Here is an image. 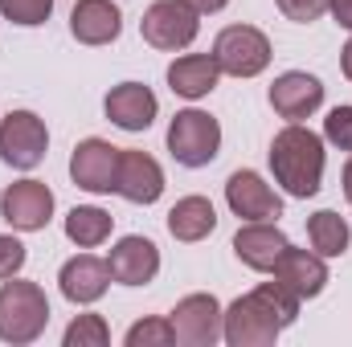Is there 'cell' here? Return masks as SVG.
<instances>
[{"mask_svg":"<svg viewBox=\"0 0 352 347\" xmlns=\"http://www.w3.org/2000/svg\"><path fill=\"white\" fill-rule=\"evenodd\" d=\"M213 62L230 78H254L270 66V41L254 25H230L213 41Z\"/></svg>","mask_w":352,"mask_h":347,"instance_id":"4","label":"cell"},{"mask_svg":"<svg viewBox=\"0 0 352 347\" xmlns=\"http://www.w3.org/2000/svg\"><path fill=\"white\" fill-rule=\"evenodd\" d=\"M217 147H221V127H217L213 115H205V110H180L168 123V152H173L176 164L205 168V164L217 160Z\"/></svg>","mask_w":352,"mask_h":347,"instance_id":"5","label":"cell"},{"mask_svg":"<svg viewBox=\"0 0 352 347\" xmlns=\"http://www.w3.org/2000/svg\"><path fill=\"white\" fill-rule=\"evenodd\" d=\"M320 102H324L320 78H311V74H303V70H291V74L274 78V86H270V106H274V115H283V119H291V123L316 115Z\"/></svg>","mask_w":352,"mask_h":347,"instance_id":"14","label":"cell"},{"mask_svg":"<svg viewBox=\"0 0 352 347\" xmlns=\"http://www.w3.org/2000/svg\"><path fill=\"white\" fill-rule=\"evenodd\" d=\"M25 246L16 241V237H8V233H0V282L4 278H16L21 274V265H25Z\"/></svg>","mask_w":352,"mask_h":347,"instance_id":"28","label":"cell"},{"mask_svg":"<svg viewBox=\"0 0 352 347\" xmlns=\"http://www.w3.org/2000/svg\"><path fill=\"white\" fill-rule=\"evenodd\" d=\"M299 294H291L283 282H263L258 290L242 294L226 311V331L221 339L230 347H270L283 327L299 319Z\"/></svg>","mask_w":352,"mask_h":347,"instance_id":"1","label":"cell"},{"mask_svg":"<svg viewBox=\"0 0 352 347\" xmlns=\"http://www.w3.org/2000/svg\"><path fill=\"white\" fill-rule=\"evenodd\" d=\"M184 4H192L197 12H221V8H226L230 0H184Z\"/></svg>","mask_w":352,"mask_h":347,"instance_id":"31","label":"cell"},{"mask_svg":"<svg viewBox=\"0 0 352 347\" xmlns=\"http://www.w3.org/2000/svg\"><path fill=\"white\" fill-rule=\"evenodd\" d=\"M50 323V298L37 282H4L0 286V339L33 344Z\"/></svg>","mask_w":352,"mask_h":347,"instance_id":"3","label":"cell"},{"mask_svg":"<svg viewBox=\"0 0 352 347\" xmlns=\"http://www.w3.org/2000/svg\"><path fill=\"white\" fill-rule=\"evenodd\" d=\"M168 323L176 331V344L213 347L221 339V331H226V311H221V302L213 294H188V298H180L173 307Z\"/></svg>","mask_w":352,"mask_h":347,"instance_id":"8","label":"cell"},{"mask_svg":"<svg viewBox=\"0 0 352 347\" xmlns=\"http://www.w3.org/2000/svg\"><path fill=\"white\" fill-rule=\"evenodd\" d=\"M226 204L234 208V217H242V221H274V217H283V200H278V192L266 184L258 172H234L226 180Z\"/></svg>","mask_w":352,"mask_h":347,"instance_id":"10","label":"cell"},{"mask_svg":"<svg viewBox=\"0 0 352 347\" xmlns=\"http://www.w3.org/2000/svg\"><path fill=\"white\" fill-rule=\"evenodd\" d=\"M328 4H332V0H278L283 16H287V21H299V25H307V21H316V16H324V12H328Z\"/></svg>","mask_w":352,"mask_h":347,"instance_id":"29","label":"cell"},{"mask_svg":"<svg viewBox=\"0 0 352 347\" xmlns=\"http://www.w3.org/2000/svg\"><path fill=\"white\" fill-rule=\"evenodd\" d=\"M111 213L107 208H94V204H78V208H70V217H66V237L78 246V250H94V246H102L107 237H111Z\"/></svg>","mask_w":352,"mask_h":347,"instance_id":"23","label":"cell"},{"mask_svg":"<svg viewBox=\"0 0 352 347\" xmlns=\"http://www.w3.org/2000/svg\"><path fill=\"white\" fill-rule=\"evenodd\" d=\"M50 12H54V0H0V16L12 25H25V29L45 25Z\"/></svg>","mask_w":352,"mask_h":347,"instance_id":"25","label":"cell"},{"mask_svg":"<svg viewBox=\"0 0 352 347\" xmlns=\"http://www.w3.org/2000/svg\"><path fill=\"white\" fill-rule=\"evenodd\" d=\"M115 172H119V147L107 139H82L70 156V176L87 192H115Z\"/></svg>","mask_w":352,"mask_h":347,"instance_id":"12","label":"cell"},{"mask_svg":"<svg viewBox=\"0 0 352 347\" xmlns=\"http://www.w3.org/2000/svg\"><path fill=\"white\" fill-rule=\"evenodd\" d=\"M328 8H332L336 25H344V29H352V0H332Z\"/></svg>","mask_w":352,"mask_h":347,"instance_id":"30","label":"cell"},{"mask_svg":"<svg viewBox=\"0 0 352 347\" xmlns=\"http://www.w3.org/2000/svg\"><path fill=\"white\" fill-rule=\"evenodd\" d=\"M270 274H274V282H283L299 298H316L328 286V265H324V258L320 254H307V250H295V246H287L278 254Z\"/></svg>","mask_w":352,"mask_h":347,"instance_id":"13","label":"cell"},{"mask_svg":"<svg viewBox=\"0 0 352 347\" xmlns=\"http://www.w3.org/2000/svg\"><path fill=\"white\" fill-rule=\"evenodd\" d=\"M102 110L123 131H148L152 119H156V94L144 86V82H123V86H115L107 94Z\"/></svg>","mask_w":352,"mask_h":347,"instance_id":"16","label":"cell"},{"mask_svg":"<svg viewBox=\"0 0 352 347\" xmlns=\"http://www.w3.org/2000/svg\"><path fill=\"white\" fill-rule=\"evenodd\" d=\"M217 78H221V70H217L213 53H184V58H176L173 66H168V86L180 98H205V94H213Z\"/></svg>","mask_w":352,"mask_h":347,"instance_id":"20","label":"cell"},{"mask_svg":"<svg viewBox=\"0 0 352 347\" xmlns=\"http://www.w3.org/2000/svg\"><path fill=\"white\" fill-rule=\"evenodd\" d=\"M344 196H349V204H352V160L344 164Z\"/></svg>","mask_w":352,"mask_h":347,"instance_id":"33","label":"cell"},{"mask_svg":"<svg viewBox=\"0 0 352 347\" xmlns=\"http://www.w3.org/2000/svg\"><path fill=\"white\" fill-rule=\"evenodd\" d=\"M307 237H311V250H316L320 258H340L352 241V229L340 213L324 208V213H316V217L307 221Z\"/></svg>","mask_w":352,"mask_h":347,"instance_id":"22","label":"cell"},{"mask_svg":"<svg viewBox=\"0 0 352 347\" xmlns=\"http://www.w3.org/2000/svg\"><path fill=\"white\" fill-rule=\"evenodd\" d=\"M340 66H344V78H352V41L340 49Z\"/></svg>","mask_w":352,"mask_h":347,"instance_id":"32","label":"cell"},{"mask_svg":"<svg viewBox=\"0 0 352 347\" xmlns=\"http://www.w3.org/2000/svg\"><path fill=\"white\" fill-rule=\"evenodd\" d=\"M324 139L336 143L340 152H352V106H336L324 119Z\"/></svg>","mask_w":352,"mask_h":347,"instance_id":"27","label":"cell"},{"mask_svg":"<svg viewBox=\"0 0 352 347\" xmlns=\"http://www.w3.org/2000/svg\"><path fill=\"white\" fill-rule=\"evenodd\" d=\"M45 147H50V131L33 110H12L0 123V160L8 168H21V172L37 168L45 160Z\"/></svg>","mask_w":352,"mask_h":347,"instance_id":"7","label":"cell"},{"mask_svg":"<svg viewBox=\"0 0 352 347\" xmlns=\"http://www.w3.org/2000/svg\"><path fill=\"white\" fill-rule=\"evenodd\" d=\"M213 229H217V213H213V204L205 196H184L168 213V233L176 241H201Z\"/></svg>","mask_w":352,"mask_h":347,"instance_id":"21","label":"cell"},{"mask_svg":"<svg viewBox=\"0 0 352 347\" xmlns=\"http://www.w3.org/2000/svg\"><path fill=\"white\" fill-rule=\"evenodd\" d=\"M111 327L102 323V315H78L66 327V347H107Z\"/></svg>","mask_w":352,"mask_h":347,"instance_id":"24","label":"cell"},{"mask_svg":"<svg viewBox=\"0 0 352 347\" xmlns=\"http://www.w3.org/2000/svg\"><path fill=\"white\" fill-rule=\"evenodd\" d=\"M0 217L21 233H37L54 217V192L41 180H16L0 196Z\"/></svg>","mask_w":352,"mask_h":347,"instance_id":"9","label":"cell"},{"mask_svg":"<svg viewBox=\"0 0 352 347\" xmlns=\"http://www.w3.org/2000/svg\"><path fill=\"white\" fill-rule=\"evenodd\" d=\"M176 331L168 319H144L127 331V347H173Z\"/></svg>","mask_w":352,"mask_h":347,"instance_id":"26","label":"cell"},{"mask_svg":"<svg viewBox=\"0 0 352 347\" xmlns=\"http://www.w3.org/2000/svg\"><path fill=\"white\" fill-rule=\"evenodd\" d=\"M270 172L291 196H316L324 180V139L299 123L283 127L270 143Z\"/></svg>","mask_w":352,"mask_h":347,"instance_id":"2","label":"cell"},{"mask_svg":"<svg viewBox=\"0 0 352 347\" xmlns=\"http://www.w3.org/2000/svg\"><path fill=\"white\" fill-rule=\"evenodd\" d=\"M197 29H201V12L192 4H184V0H156L140 21L144 41L156 45V49H168V53L192 45Z\"/></svg>","mask_w":352,"mask_h":347,"instance_id":"6","label":"cell"},{"mask_svg":"<svg viewBox=\"0 0 352 347\" xmlns=\"http://www.w3.org/2000/svg\"><path fill=\"white\" fill-rule=\"evenodd\" d=\"M115 192L131 204H152L164 192V172L148 152L119 147V172H115Z\"/></svg>","mask_w":352,"mask_h":347,"instance_id":"11","label":"cell"},{"mask_svg":"<svg viewBox=\"0 0 352 347\" xmlns=\"http://www.w3.org/2000/svg\"><path fill=\"white\" fill-rule=\"evenodd\" d=\"M107 265H111V278L115 282H123V286H148L160 274V250L148 237H123L111 250Z\"/></svg>","mask_w":352,"mask_h":347,"instance_id":"15","label":"cell"},{"mask_svg":"<svg viewBox=\"0 0 352 347\" xmlns=\"http://www.w3.org/2000/svg\"><path fill=\"white\" fill-rule=\"evenodd\" d=\"M287 246H291V241H287L283 229L270 225V221H250V225H242L238 237H234L238 261H246L250 270H263V274L274 270V261H278V254H283Z\"/></svg>","mask_w":352,"mask_h":347,"instance_id":"18","label":"cell"},{"mask_svg":"<svg viewBox=\"0 0 352 347\" xmlns=\"http://www.w3.org/2000/svg\"><path fill=\"white\" fill-rule=\"evenodd\" d=\"M123 29V12L111 0H78L70 12V33L82 45H111Z\"/></svg>","mask_w":352,"mask_h":347,"instance_id":"19","label":"cell"},{"mask_svg":"<svg viewBox=\"0 0 352 347\" xmlns=\"http://www.w3.org/2000/svg\"><path fill=\"white\" fill-rule=\"evenodd\" d=\"M58 282H62V294L70 298V302H98L102 294H107V286H111V265L102 258H94V254H78V258H70L62 265V274H58Z\"/></svg>","mask_w":352,"mask_h":347,"instance_id":"17","label":"cell"}]
</instances>
